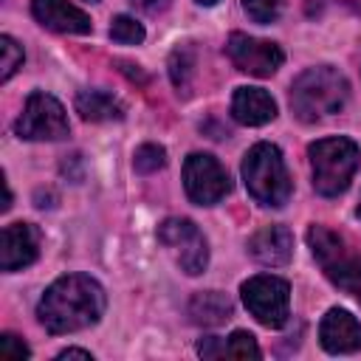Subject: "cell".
<instances>
[{
    "label": "cell",
    "instance_id": "cb8c5ba5",
    "mask_svg": "<svg viewBox=\"0 0 361 361\" xmlns=\"http://www.w3.org/2000/svg\"><path fill=\"white\" fill-rule=\"evenodd\" d=\"M28 355H31V350H28V344L23 338H17L14 333H3L0 336V358L3 361H23Z\"/></svg>",
    "mask_w": 361,
    "mask_h": 361
},
{
    "label": "cell",
    "instance_id": "ba28073f",
    "mask_svg": "<svg viewBox=\"0 0 361 361\" xmlns=\"http://www.w3.org/2000/svg\"><path fill=\"white\" fill-rule=\"evenodd\" d=\"M14 133L25 141H59L71 133V124H68V116H65V107L51 96V93H31L17 124H14Z\"/></svg>",
    "mask_w": 361,
    "mask_h": 361
},
{
    "label": "cell",
    "instance_id": "f1b7e54d",
    "mask_svg": "<svg viewBox=\"0 0 361 361\" xmlns=\"http://www.w3.org/2000/svg\"><path fill=\"white\" fill-rule=\"evenodd\" d=\"M87 3H96V0H87Z\"/></svg>",
    "mask_w": 361,
    "mask_h": 361
},
{
    "label": "cell",
    "instance_id": "9a60e30c",
    "mask_svg": "<svg viewBox=\"0 0 361 361\" xmlns=\"http://www.w3.org/2000/svg\"><path fill=\"white\" fill-rule=\"evenodd\" d=\"M231 116L245 127H262L276 116V102L262 87H237L231 96Z\"/></svg>",
    "mask_w": 361,
    "mask_h": 361
},
{
    "label": "cell",
    "instance_id": "3957f363",
    "mask_svg": "<svg viewBox=\"0 0 361 361\" xmlns=\"http://www.w3.org/2000/svg\"><path fill=\"white\" fill-rule=\"evenodd\" d=\"M243 180L248 195L259 206H285L290 197V175L282 158V149L276 144L259 141L254 144L243 158Z\"/></svg>",
    "mask_w": 361,
    "mask_h": 361
},
{
    "label": "cell",
    "instance_id": "e0dca14e",
    "mask_svg": "<svg viewBox=\"0 0 361 361\" xmlns=\"http://www.w3.org/2000/svg\"><path fill=\"white\" fill-rule=\"evenodd\" d=\"M189 319L195 322V324H203V327H217V324H223V322H228L231 319V302H228V296L226 293H220V290H200V293H195L192 299H189Z\"/></svg>",
    "mask_w": 361,
    "mask_h": 361
},
{
    "label": "cell",
    "instance_id": "d4e9b609",
    "mask_svg": "<svg viewBox=\"0 0 361 361\" xmlns=\"http://www.w3.org/2000/svg\"><path fill=\"white\" fill-rule=\"evenodd\" d=\"M130 3H135V6L144 8V11H161V8H166L172 0H130Z\"/></svg>",
    "mask_w": 361,
    "mask_h": 361
},
{
    "label": "cell",
    "instance_id": "ffe728a7",
    "mask_svg": "<svg viewBox=\"0 0 361 361\" xmlns=\"http://www.w3.org/2000/svg\"><path fill=\"white\" fill-rule=\"evenodd\" d=\"M110 39L118 45H138V42H144V25L135 17L118 14L110 25Z\"/></svg>",
    "mask_w": 361,
    "mask_h": 361
},
{
    "label": "cell",
    "instance_id": "d6986e66",
    "mask_svg": "<svg viewBox=\"0 0 361 361\" xmlns=\"http://www.w3.org/2000/svg\"><path fill=\"white\" fill-rule=\"evenodd\" d=\"M192 68H195V54L192 48H175L172 56H169V76L175 82L178 90H186L189 87V79H192Z\"/></svg>",
    "mask_w": 361,
    "mask_h": 361
},
{
    "label": "cell",
    "instance_id": "8fae6325",
    "mask_svg": "<svg viewBox=\"0 0 361 361\" xmlns=\"http://www.w3.org/2000/svg\"><path fill=\"white\" fill-rule=\"evenodd\" d=\"M39 257V231L31 223H11L0 237V268L6 274L28 268Z\"/></svg>",
    "mask_w": 361,
    "mask_h": 361
},
{
    "label": "cell",
    "instance_id": "603a6c76",
    "mask_svg": "<svg viewBox=\"0 0 361 361\" xmlns=\"http://www.w3.org/2000/svg\"><path fill=\"white\" fill-rule=\"evenodd\" d=\"M282 6H285V0H243L245 14H248L254 23H262V25L276 23L279 14H282Z\"/></svg>",
    "mask_w": 361,
    "mask_h": 361
},
{
    "label": "cell",
    "instance_id": "5b68a950",
    "mask_svg": "<svg viewBox=\"0 0 361 361\" xmlns=\"http://www.w3.org/2000/svg\"><path fill=\"white\" fill-rule=\"evenodd\" d=\"M307 245H310L316 262L322 265L324 276L336 288H341L344 293H350L361 302V254H353L347 248V243L327 226H310Z\"/></svg>",
    "mask_w": 361,
    "mask_h": 361
},
{
    "label": "cell",
    "instance_id": "52a82bcc",
    "mask_svg": "<svg viewBox=\"0 0 361 361\" xmlns=\"http://www.w3.org/2000/svg\"><path fill=\"white\" fill-rule=\"evenodd\" d=\"M158 243L175 257L183 274L197 276L209 265V243L203 231L186 217H166L158 226Z\"/></svg>",
    "mask_w": 361,
    "mask_h": 361
},
{
    "label": "cell",
    "instance_id": "83f0119b",
    "mask_svg": "<svg viewBox=\"0 0 361 361\" xmlns=\"http://www.w3.org/2000/svg\"><path fill=\"white\" fill-rule=\"evenodd\" d=\"M358 217H361V203H358Z\"/></svg>",
    "mask_w": 361,
    "mask_h": 361
},
{
    "label": "cell",
    "instance_id": "5bb4252c",
    "mask_svg": "<svg viewBox=\"0 0 361 361\" xmlns=\"http://www.w3.org/2000/svg\"><path fill=\"white\" fill-rule=\"evenodd\" d=\"M248 254L268 268L288 265L293 257V234L288 226H262L248 237Z\"/></svg>",
    "mask_w": 361,
    "mask_h": 361
},
{
    "label": "cell",
    "instance_id": "ac0fdd59",
    "mask_svg": "<svg viewBox=\"0 0 361 361\" xmlns=\"http://www.w3.org/2000/svg\"><path fill=\"white\" fill-rule=\"evenodd\" d=\"M76 113L85 121H113L124 118V104L110 96L107 90H79L76 93Z\"/></svg>",
    "mask_w": 361,
    "mask_h": 361
},
{
    "label": "cell",
    "instance_id": "6da1fadb",
    "mask_svg": "<svg viewBox=\"0 0 361 361\" xmlns=\"http://www.w3.org/2000/svg\"><path fill=\"white\" fill-rule=\"evenodd\" d=\"M104 305H107L104 288L93 276L65 274L45 288L37 305V319L54 336L76 333V330L93 327L102 319Z\"/></svg>",
    "mask_w": 361,
    "mask_h": 361
},
{
    "label": "cell",
    "instance_id": "8992f818",
    "mask_svg": "<svg viewBox=\"0 0 361 361\" xmlns=\"http://www.w3.org/2000/svg\"><path fill=\"white\" fill-rule=\"evenodd\" d=\"M243 305L265 327H282L290 316V285L274 274H257L240 285Z\"/></svg>",
    "mask_w": 361,
    "mask_h": 361
},
{
    "label": "cell",
    "instance_id": "484cf974",
    "mask_svg": "<svg viewBox=\"0 0 361 361\" xmlns=\"http://www.w3.org/2000/svg\"><path fill=\"white\" fill-rule=\"evenodd\" d=\"M56 358H59V361H62V358H85V361H93V355H90L87 350H79V347H68V350H62Z\"/></svg>",
    "mask_w": 361,
    "mask_h": 361
},
{
    "label": "cell",
    "instance_id": "4fadbf2b",
    "mask_svg": "<svg viewBox=\"0 0 361 361\" xmlns=\"http://www.w3.org/2000/svg\"><path fill=\"white\" fill-rule=\"evenodd\" d=\"M37 23L56 34H90V17L71 0H31Z\"/></svg>",
    "mask_w": 361,
    "mask_h": 361
},
{
    "label": "cell",
    "instance_id": "7c38bea8",
    "mask_svg": "<svg viewBox=\"0 0 361 361\" xmlns=\"http://www.w3.org/2000/svg\"><path fill=\"white\" fill-rule=\"evenodd\" d=\"M319 341L333 355L355 353V350H361V322L350 310L333 307L324 313V319L319 324Z\"/></svg>",
    "mask_w": 361,
    "mask_h": 361
},
{
    "label": "cell",
    "instance_id": "277c9868",
    "mask_svg": "<svg viewBox=\"0 0 361 361\" xmlns=\"http://www.w3.org/2000/svg\"><path fill=\"white\" fill-rule=\"evenodd\" d=\"M310 166H313V189L324 197L341 195L361 161V149L355 141L336 135V138H319L307 149Z\"/></svg>",
    "mask_w": 361,
    "mask_h": 361
},
{
    "label": "cell",
    "instance_id": "44dd1931",
    "mask_svg": "<svg viewBox=\"0 0 361 361\" xmlns=\"http://www.w3.org/2000/svg\"><path fill=\"white\" fill-rule=\"evenodd\" d=\"M23 59H25L23 48L8 34H3L0 37V82H8L14 76V71L23 65Z\"/></svg>",
    "mask_w": 361,
    "mask_h": 361
},
{
    "label": "cell",
    "instance_id": "7a4b0ae2",
    "mask_svg": "<svg viewBox=\"0 0 361 361\" xmlns=\"http://www.w3.org/2000/svg\"><path fill=\"white\" fill-rule=\"evenodd\" d=\"M350 82L333 65H316L302 71L290 85V110L299 121L313 124L347 104Z\"/></svg>",
    "mask_w": 361,
    "mask_h": 361
},
{
    "label": "cell",
    "instance_id": "9c48e42d",
    "mask_svg": "<svg viewBox=\"0 0 361 361\" xmlns=\"http://www.w3.org/2000/svg\"><path fill=\"white\" fill-rule=\"evenodd\" d=\"M183 189H186L192 203L214 206L228 195L231 180H228V172L223 169V164L214 155L192 152L183 161Z\"/></svg>",
    "mask_w": 361,
    "mask_h": 361
},
{
    "label": "cell",
    "instance_id": "4316f807",
    "mask_svg": "<svg viewBox=\"0 0 361 361\" xmlns=\"http://www.w3.org/2000/svg\"><path fill=\"white\" fill-rule=\"evenodd\" d=\"M195 3H197V6H214L217 0H195Z\"/></svg>",
    "mask_w": 361,
    "mask_h": 361
},
{
    "label": "cell",
    "instance_id": "7402d4cb",
    "mask_svg": "<svg viewBox=\"0 0 361 361\" xmlns=\"http://www.w3.org/2000/svg\"><path fill=\"white\" fill-rule=\"evenodd\" d=\"M164 164H166V152H164V147H158V144H141V147L135 149V158H133L135 172L149 175V172H158Z\"/></svg>",
    "mask_w": 361,
    "mask_h": 361
},
{
    "label": "cell",
    "instance_id": "30bf717a",
    "mask_svg": "<svg viewBox=\"0 0 361 361\" xmlns=\"http://www.w3.org/2000/svg\"><path fill=\"white\" fill-rule=\"evenodd\" d=\"M226 54L231 59V65L248 76H274L282 62H285V54L276 42H268V39H257V37H248L243 31H234L226 42Z\"/></svg>",
    "mask_w": 361,
    "mask_h": 361
},
{
    "label": "cell",
    "instance_id": "2e32d148",
    "mask_svg": "<svg viewBox=\"0 0 361 361\" xmlns=\"http://www.w3.org/2000/svg\"><path fill=\"white\" fill-rule=\"evenodd\" d=\"M197 355L203 358H259V347L248 330H234L228 338L209 336L197 341Z\"/></svg>",
    "mask_w": 361,
    "mask_h": 361
}]
</instances>
